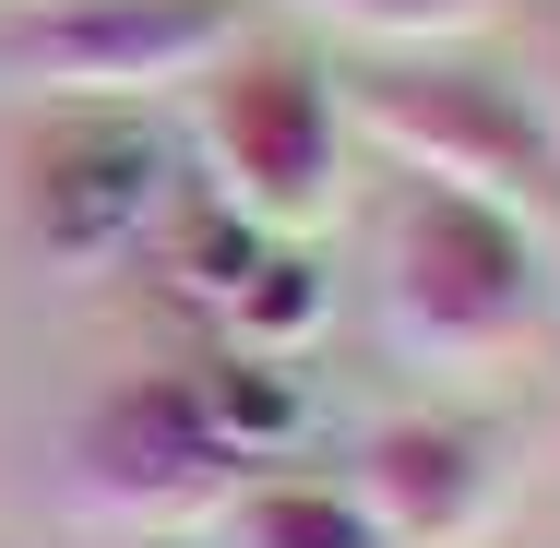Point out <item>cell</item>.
I'll return each instance as SVG.
<instances>
[{
	"instance_id": "6da1fadb",
	"label": "cell",
	"mask_w": 560,
	"mask_h": 548,
	"mask_svg": "<svg viewBox=\"0 0 560 548\" xmlns=\"http://www.w3.org/2000/svg\"><path fill=\"white\" fill-rule=\"evenodd\" d=\"M549 323V238L513 203H477L442 179H406L382 226V334L418 370H489Z\"/></svg>"
},
{
	"instance_id": "7a4b0ae2",
	"label": "cell",
	"mask_w": 560,
	"mask_h": 548,
	"mask_svg": "<svg viewBox=\"0 0 560 548\" xmlns=\"http://www.w3.org/2000/svg\"><path fill=\"white\" fill-rule=\"evenodd\" d=\"M406 179H442V191H477V203H513V215L549 226L560 203V131L549 108L513 84V72H489V60H453V48H394V60H370L358 84L335 96Z\"/></svg>"
},
{
	"instance_id": "3957f363",
	"label": "cell",
	"mask_w": 560,
	"mask_h": 548,
	"mask_svg": "<svg viewBox=\"0 0 560 548\" xmlns=\"http://www.w3.org/2000/svg\"><path fill=\"white\" fill-rule=\"evenodd\" d=\"M191 143H203V191L226 215L275 226V238H311L335 215V179H346V108H335V72L299 60V48H226L215 72L191 84Z\"/></svg>"
},
{
	"instance_id": "277c9868",
	"label": "cell",
	"mask_w": 560,
	"mask_h": 548,
	"mask_svg": "<svg viewBox=\"0 0 560 548\" xmlns=\"http://www.w3.org/2000/svg\"><path fill=\"white\" fill-rule=\"evenodd\" d=\"M250 36L238 0H48L0 24V84L60 108H155Z\"/></svg>"
},
{
	"instance_id": "5b68a950",
	"label": "cell",
	"mask_w": 560,
	"mask_h": 548,
	"mask_svg": "<svg viewBox=\"0 0 560 548\" xmlns=\"http://www.w3.org/2000/svg\"><path fill=\"white\" fill-rule=\"evenodd\" d=\"M167 203H179V143L143 108H60L24 155V238L72 287L119 275L131 250H155Z\"/></svg>"
},
{
	"instance_id": "8992f818",
	"label": "cell",
	"mask_w": 560,
	"mask_h": 548,
	"mask_svg": "<svg viewBox=\"0 0 560 548\" xmlns=\"http://www.w3.org/2000/svg\"><path fill=\"white\" fill-rule=\"evenodd\" d=\"M238 477H250V465L215 441V418L191 406L179 370L96 394L84 430H72V513L108 525V537H179V525H215V501L238 489Z\"/></svg>"
},
{
	"instance_id": "52a82bcc",
	"label": "cell",
	"mask_w": 560,
	"mask_h": 548,
	"mask_svg": "<svg viewBox=\"0 0 560 548\" xmlns=\"http://www.w3.org/2000/svg\"><path fill=\"white\" fill-rule=\"evenodd\" d=\"M346 489L382 525V548H477L501 525V501H513V441L489 430V418H453V406L382 418V430L358 441Z\"/></svg>"
},
{
	"instance_id": "ba28073f",
	"label": "cell",
	"mask_w": 560,
	"mask_h": 548,
	"mask_svg": "<svg viewBox=\"0 0 560 548\" xmlns=\"http://www.w3.org/2000/svg\"><path fill=\"white\" fill-rule=\"evenodd\" d=\"M191 382V406L215 418V441L262 477V465H287L299 441H311V382H299V358H250V346H226L203 370H179Z\"/></svg>"
},
{
	"instance_id": "9c48e42d",
	"label": "cell",
	"mask_w": 560,
	"mask_h": 548,
	"mask_svg": "<svg viewBox=\"0 0 560 548\" xmlns=\"http://www.w3.org/2000/svg\"><path fill=\"white\" fill-rule=\"evenodd\" d=\"M215 537L226 548H382V525L358 513L346 477H311V465H262L215 501Z\"/></svg>"
},
{
	"instance_id": "30bf717a",
	"label": "cell",
	"mask_w": 560,
	"mask_h": 548,
	"mask_svg": "<svg viewBox=\"0 0 560 548\" xmlns=\"http://www.w3.org/2000/svg\"><path fill=\"white\" fill-rule=\"evenodd\" d=\"M323 311H335L323 250H311V238H262V263L238 275V299H226L215 323H226V346H250V358H299V346L323 334Z\"/></svg>"
},
{
	"instance_id": "8fae6325",
	"label": "cell",
	"mask_w": 560,
	"mask_h": 548,
	"mask_svg": "<svg viewBox=\"0 0 560 548\" xmlns=\"http://www.w3.org/2000/svg\"><path fill=\"white\" fill-rule=\"evenodd\" d=\"M287 12L346 24V36H370V48H453V36H477V24H501L513 0H287Z\"/></svg>"
},
{
	"instance_id": "7c38bea8",
	"label": "cell",
	"mask_w": 560,
	"mask_h": 548,
	"mask_svg": "<svg viewBox=\"0 0 560 548\" xmlns=\"http://www.w3.org/2000/svg\"><path fill=\"white\" fill-rule=\"evenodd\" d=\"M537 108H549V131H560V72H549V84H537Z\"/></svg>"
},
{
	"instance_id": "4fadbf2b",
	"label": "cell",
	"mask_w": 560,
	"mask_h": 548,
	"mask_svg": "<svg viewBox=\"0 0 560 548\" xmlns=\"http://www.w3.org/2000/svg\"><path fill=\"white\" fill-rule=\"evenodd\" d=\"M549 311H560V263H549Z\"/></svg>"
}]
</instances>
